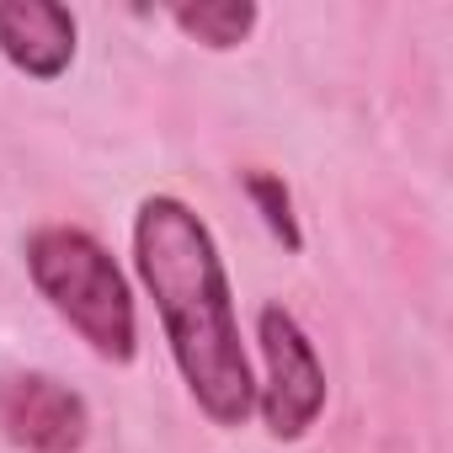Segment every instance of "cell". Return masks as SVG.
I'll list each match as a JSON object with an SVG mask.
<instances>
[{"mask_svg":"<svg viewBox=\"0 0 453 453\" xmlns=\"http://www.w3.org/2000/svg\"><path fill=\"white\" fill-rule=\"evenodd\" d=\"M134 257L192 400L219 426H241L257 405V384L208 224L181 197H144L134 219Z\"/></svg>","mask_w":453,"mask_h":453,"instance_id":"cell-1","label":"cell"},{"mask_svg":"<svg viewBox=\"0 0 453 453\" xmlns=\"http://www.w3.org/2000/svg\"><path fill=\"white\" fill-rule=\"evenodd\" d=\"M27 273L38 294L91 342L96 357L128 363L134 357V299L118 262L70 224H49L27 241Z\"/></svg>","mask_w":453,"mask_h":453,"instance_id":"cell-2","label":"cell"},{"mask_svg":"<svg viewBox=\"0 0 453 453\" xmlns=\"http://www.w3.org/2000/svg\"><path fill=\"white\" fill-rule=\"evenodd\" d=\"M262 357H267V384H262V416L273 437H304L326 405V368L299 331V320L283 304L262 310Z\"/></svg>","mask_w":453,"mask_h":453,"instance_id":"cell-3","label":"cell"},{"mask_svg":"<svg viewBox=\"0 0 453 453\" xmlns=\"http://www.w3.org/2000/svg\"><path fill=\"white\" fill-rule=\"evenodd\" d=\"M0 426L33 453H75L86 442V405L49 373L0 379Z\"/></svg>","mask_w":453,"mask_h":453,"instance_id":"cell-4","label":"cell"},{"mask_svg":"<svg viewBox=\"0 0 453 453\" xmlns=\"http://www.w3.org/2000/svg\"><path fill=\"white\" fill-rule=\"evenodd\" d=\"M0 54L33 81H54L75 59V17L54 0H0Z\"/></svg>","mask_w":453,"mask_h":453,"instance_id":"cell-5","label":"cell"},{"mask_svg":"<svg viewBox=\"0 0 453 453\" xmlns=\"http://www.w3.org/2000/svg\"><path fill=\"white\" fill-rule=\"evenodd\" d=\"M257 22V6H246V0H219V6H181L176 12V27L208 49H235Z\"/></svg>","mask_w":453,"mask_h":453,"instance_id":"cell-6","label":"cell"},{"mask_svg":"<svg viewBox=\"0 0 453 453\" xmlns=\"http://www.w3.org/2000/svg\"><path fill=\"white\" fill-rule=\"evenodd\" d=\"M246 192H251V203H257V213L267 219V230L288 246V251H299V224H294V203H288V187L273 176V171H246Z\"/></svg>","mask_w":453,"mask_h":453,"instance_id":"cell-7","label":"cell"}]
</instances>
